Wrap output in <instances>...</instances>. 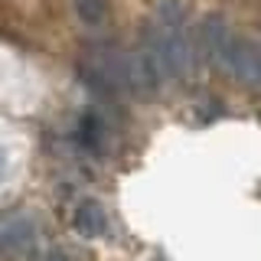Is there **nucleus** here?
<instances>
[{
	"instance_id": "obj_1",
	"label": "nucleus",
	"mask_w": 261,
	"mask_h": 261,
	"mask_svg": "<svg viewBox=\"0 0 261 261\" xmlns=\"http://www.w3.org/2000/svg\"><path fill=\"white\" fill-rule=\"evenodd\" d=\"M232 39H235V33L228 30V23L219 13H209L206 20L199 23V30H196V53H199V59H209V62L222 65Z\"/></svg>"
},
{
	"instance_id": "obj_2",
	"label": "nucleus",
	"mask_w": 261,
	"mask_h": 261,
	"mask_svg": "<svg viewBox=\"0 0 261 261\" xmlns=\"http://www.w3.org/2000/svg\"><path fill=\"white\" fill-rule=\"evenodd\" d=\"M222 69H228L239 82L245 85H261V46L255 39H242L235 36L232 46H228V56L222 62Z\"/></svg>"
},
{
	"instance_id": "obj_3",
	"label": "nucleus",
	"mask_w": 261,
	"mask_h": 261,
	"mask_svg": "<svg viewBox=\"0 0 261 261\" xmlns=\"http://www.w3.org/2000/svg\"><path fill=\"white\" fill-rule=\"evenodd\" d=\"M108 219H105V209L98 202H82L79 212H75V228L82 235H101Z\"/></svg>"
},
{
	"instance_id": "obj_4",
	"label": "nucleus",
	"mask_w": 261,
	"mask_h": 261,
	"mask_svg": "<svg viewBox=\"0 0 261 261\" xmlns=\"http://www.w3.org/2000/svg\"><path fill=\"white\" fill-rule=\"evenodd\" d=\"M75 16L85 27H101L108 20V0H75Z\"/></svg>"
},
{
	"instance_id": "obj_5",
	"label": "nucleus",
	"mask_w": 261,
	"mask_h": 261,
	"mask_svg": "<svg viewBox=\"0 0 261 261\" xmlns=\"http://www.w3.org/2000/svg\"><path fill=\"white\" fill-rule=\"evenodd\" d=\"M79 141L85 144V147H92V150H98L105 141V121L98 118V114H85L82 118V124H79Z\"/></svg>"
},
{
	"instance_id": "obj_6",
	"label": "nucleus",
	"mask_w": 261,
	"mask_h": 261,
	"mask_svg": "<svg viewBox=\"0 0 261 261\" xmlns=\"http://www.w3.org/2000/svg\"><path fill=\"white\" fill-rule=\"evenodd\" d=\"M4 173H7V157L0 153V176H4Z\"/></svg>"
},
{
	"instance_id": "obj_7",
	"label": "nucleus",
	"mask_w": 261,
	"mask_h": 261,
	"mask_svg": "<svg viewBox=\"0 0 261 261\" xmlns=\"http://www.w3.org/2000/svg\"><path fill=\"white\" fill-rule=\"evenodd\" d=\"M46 261H62V258H59V255H49V258H46Z\"/></svg>"
}]
</instances>
